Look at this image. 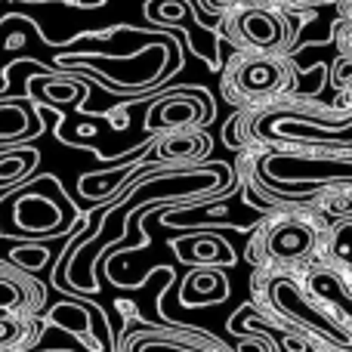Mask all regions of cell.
Listing matches in <instances>:
<instances>
[{"instance_id": "52a82bcc", "label": "cell", "mask_w": 352, "mask_h": 352, "mask_svg": "<svg viewBox=\"0 0 352 352\" xmlns=\"http://www.w3.org/2000/svg\"><path fill=\"white\" fill-rule=\"evenodd\" d=\"M309 248V229L300 226H287V229H275L269 238V250L278 256H297Z\"/></svg>"}, {"instance_id": "8992f818", "label": "cell", "mask_w": 352, "mask_h": 352, "mask_svg": "<svg viewBox=\"0 0 352 352\" xmlns=\"http://www.w3.org/2000/svg\"><path fill=\"white\" fill-rule=\"evenodd\" d=\"M275 300H278V306L285 312H294V316L297 318H306V322L309 324H316L318 331H322V334H328V337H340L337 334V328L331 322H324V318H318V316H312L309 309H306L303 303H300V294L294 291L291 285H278V291H275Z\"/></svg>"}, {"instance_id": "7a4b0ae2", "label": "cell", "mask_w": 352, "mask_h": 352, "mask_svg": "<svg viewBox=\"0 0 352 352\" xmlns=\"http://www.w3.org/2000/svg\"><path fill=\"white\" fill-rule=\"evenodd\" d=\"M285 80V65L269 56H260V59H244L235 72V87L248 96H256V93H272L275 87Z\"/></svg>"}, {"instance_id": "ba28073f", "label": "cell", "mask_w": 352, "mask_h": 352, "mask_svg": "<svg viewBox=\"0 0 352 352\" xmlns=\"http://www.w3.org/2000/svg\"><path fill=\"white\" fill-rule=\"evenodd\" d=\"M37 155L34 152H12V155H0V186L3 182L19 179L22 173H28L34 167Z\"/></svg>"}, {"instance_id": "5b68a950", "label": "cell", "mask_w": 352, "mask_h": 352, "mask_svg": "<svg viewBox=\"0 0 352 352\" xmlns=\"http://www.w3.org/2000/svg\"><path fill=\"white\" fill-rule=\"evenodd\" d=\"M37 337V331H31L28 318H16L0 312V352H12L19 346H28Z\"/></svg>"}, {"instance_id": "9c48e42d", "label": "cell", "mask_w": 352, "mask_h": 352, "mask_svg": "<svg viewBox=\"0 0 352 352\" xmlns=\"http://www.w3.org/2000/svg\"><path fill=\"white\" fill-rule=\"evenodd\" d=\"M72 3H84V6H93V3H102V0H72Z\"/></svg>"}, {"instance_id": "6da1fadb", "label": "cell", "mask_w": 352, "mask_h": 352, "mask_svg": "<svg viewBox=\"0 0 352 352\" xmlns=\"http://www.w3.org/2000/svg\"><path fill=\"white\" fill-rule=\"evenodd\" d=\"M229 37H235L238 43L254 50H269L278 47L285 41V25H281L278 16L266 10H241L229 19Z\"/></svg>"}, {"instance_id": "277c9868", "label": "cell", "mask_w": 352, "mask_h": 352, "mask_svg": "<svg viewBox=\"0 0 352 352\" xmlns=\"http://www.w3.org/2000/svg\"><path fill=\"white\" fill-rule=\"evenodd\" d=\"M37 124L31 111L19 102H3L0 105V142H12L22 136H34Z\"/></svg>"}, {"instance_id": "3957f363", "label": "cell", "mask_w": 352, "mask_h": 352, "mask_svg": "<svg viewBox=\"0 0 352 352\" xmlns=\"http://www.w3.org/2000/svg\"><path fill=\"white\" fill-rule=\"evenodd\" d=\"M37 300H41V294H37L34 281L0 263V312H16V309L34 312Z\"/></svg>"}]
</instances>
